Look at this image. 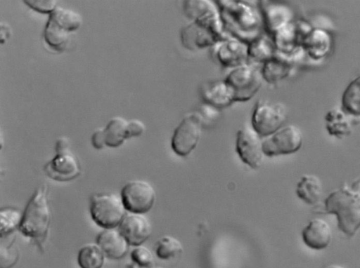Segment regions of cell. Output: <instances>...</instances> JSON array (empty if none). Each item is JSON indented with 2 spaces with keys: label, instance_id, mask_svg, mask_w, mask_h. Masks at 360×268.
<instances>
[{
  "label": "cell",
  "instance_id": "3957f363",
  "mask_svg": "<svg viewBox=\"0 0 360 268\" xmlns=\"http://www.w3.org/2000/svg\"><path fill=\"white\" fill-rule=\"evenodd\" d=\"M219 11L223 24H226L236 34L237 38L247 43L258 34L260 17L255 8L238 1H219Z\"/></svg>",
  "mask_w": 360,
  "mask_h": 268
},
{
  "label": "cell",
  "instance_id": "d4e9b609",
  "mask_svg": "<svg viewBox=\"0 0 360 268\" xmlns=\"http://www.w3.org/2000/svg\"><path fill=\"white\" fill-rule=\"evenodd\" d=\"M342 108L348 114L360 116V76L352 80L344 91Z\"/></svg>",
  "mask_w": 360,
  "mask_h": 268
},
{
  "label": "cell",
  "instance_id": "f1b7e54d",
  "mask_svg": "<svg viewBox=\"0 0 360 268\" xmlns=\"http://www.w3.org/2000/svg\"><path fill=\"white\" fill-rule=\"evenodd\" d=\"M132 262L139 268H153L155 260L152 252L143 245L134 246L130 253Z\"/></svg>",
  "mask_w": 360,
  "mask_h": 268
},
{
  "label": "cell",
  "instance_id": "2e32d148",
  "mask_svg": "<svg viewBox=\"0 0 360 268\" xmlns=\"http://www.w3.org/2000/svg\"><path fill=\"white\" fill-rule=\"evenodd\" d=\"M96 243L106 257L119 260L126 255L130 246L119 229H106L98 234Z\"/></svg>",
  "mask_w": 360,
  "mask_h": 268
},
{
  "label": "cell",
  "instance_id": "e0dca14e",
  "mask_svg": "<svg viewBox=\"0 0 360 268\" xmlns=\"http://www.w3.org/2000/svg\"><path fill=\"white\" fill-rule=\"evenodd\" d=\"M200 93L204 102L218 109L234 102L233 92L225 79L206 82L202 86Z\"/></svg>",
  "mask_w": 360,
  "mask_h": 268
},
{
  "label": "cell",
  "instance_id": "4316f807",
  "mask_svg": "<svg viewBox=\"0 0 360 268\" xmlns=\"http://www.w3.org/2000/svg\"><path fill=\"white\" fill-rule=\"evenodd\" d=\"M184 251L181 241L171 235L160 237L155 243V254L162 260H169L180 255Z\"/></svg>",
  "mask_w": 360,
  "mask_h": 268
},
{
  "label": "cell",
  "instance_id": "cb8c5ba5",
  "mask_svg": "<svg viewBox=\"0 0 360 268\" xmlns=\"http://www.w3.org/2000/svg\"><path fill=\"white\" fill-rule=\"evenodd\" d=\"M288 72V63L276 53L271 59L264 62L261 71L262 78L270 83L285 77Z\"/></svg>",
  "mask_w": 360,
  "mask_h": 268
},
{
  "label": "cell",
  "instance_id": "1f68e13d",
  "mask_svg": "<svg viewBox=\"0 0 360 268\" xmlns=\"http://www.w3.org/2000/svg\"><path fill=\"white\" fill-rule=\"evenodd\" d=\"M146 130L144 123L139 119H131L128 121L127 137L128 139L132 137L141 136Z\"/></svg>",
  "mask_w": 360,
  "mask_h": 268
},
{
  "label": "cell",
  "instance_id": "9a60e30c",
  "mask_svg": "<svg viewBox=\"0 0 360 268\" xmlns=\"http://www.w3.org/2000/svg\"><path fill=\"white\" fill-rule=\"evenodd\" d=\"M301 236L303 243L308 248L321 250L330 244L333 232L330 224L326 220L316 217L311 220L303 228Z\"/></svg>",
  "mask_w": 360,
  "mask_h": 268
},
{
  "label": "cell",
  "instance_id": "7402d4cb",
  "mask_svg": "<svg viewBox=\"0 0 360 268\" xmlns=\"http://www.w3.org/2000/svg\"><path fill=\"white\" fill-rule=\"evenodd\" d=\"M105 254L96 243H89L81 247L77 254L80 268H102Z\"/></svg>",
  "mask_w": 360,
  "mask_h": 268
},
{
  "label": "cell",
  "instance_id": "e575fe53",
  "mask_svg": "<svg viewBox=\"0 0 360 268\" xmlns=\"http://www.w3.org/2000/svg\"><path fill=\"white\" fill-rule=\"evenodd\" d=\"M11 29L10 26L6 23L1 22V30H0L1 43H4V42L6 41L7 39H9V37L11 36Z\"/></svg>",
  "mask_w": 360,
  "mask_h": 268
},
{
  "label": "cell",
  "instance_id": "8fae6325",
  "mask_svg": "<svg viewBox=\"0 0 360 268\" xmlns=\"http://www.w3.org/2000/svg\"><path fill=\"white\" fill-rule=\"evenodd\" d=\"M261 137L252 126H245L236 134V151L241 161L252 169L262 166L265 156Z\"/></svg>",
  "mask_w": 360,
  "mask_h": 268
},
{
  "label": "cell",
  "instance_id": "83f0119b",
  "mask_svg": "<svg viewBox=\"0 0 360 268\" xmlns=\"http://www.w3.org/2000/svg\"><path fill=\"white\" fill-rule=\"evenodd\" d=\"M15 240V238H13L6 244L1 243L0 268H11L18 262L19 250Z\"/></svg>",
  "mask_w": 360,
  "mask_h": 268
},
{
  "label": "cell",
  "instance_id": "8992f818",
  "mask_svg": "<svg viewBox=\"0 0 360 268\" xmlns=\"http://www.w3.org/2000/svg\"><path fill=\"white\" fill-rule=\"evenodd\" d=\"M287 109L281 102L259 100L253 109L251 126L262 137H267L283 126Z\"/></svg>",
  "mask_w": 360,
  "mask_h": 268
},
{
  "label": "cell",
  "instance_id": "9c48e42d",
  "mask_svg": "<svg viewBox=\"0 0 360 268\" xmlns=\"http://www.w3.org/2000/svg\"><path fill=\"white\" fill-rule=\"evenodd\" d=\"M202 126L195 112L186 114L174 130L171 139L173 152L180 156L189 155L198 144Z\"/></svg>",
  "mask_w": 360,
  "mask_h": 268
},
{
  "label": "cell",
  "instance_id": "8d00e7d4",
  "mask_svg": "<svg viewBox=\"0 0 360 268\" xmlns=\"http://www.w3.org/2000/svg\"><path fill=\"white\" fill-rule=\"evenodd\" d=\"M153 268H165V267H153Z\"/></svg>",
  "mask_w": 360,
  "mask_h": 268
},
{
  "label": "cell",
  "instance_id": "277c9868",
  "mask_svg": "<svg viewBox=\"0 0 360 268\" xmlns=\"http://www.w3.org/2000/svg\"><path fill=\"white\" fill-rule=\"evenodd\" d=\"M82 23V18L77 12L57 6L49 14L44 31L45 42L53 50L62 52L68 43L70 34L77 30Z\"/></svg>",
  "mask_w": 360,
  "mask_h": 268
},
{
  "label": "cell",
  "instance_id": "d6986e66",
  "mask_svg": "<svg viewBox=\"0 0 360 268\" xmlns=\"http://www.w3.org/2000/svg\"><path fill=\"white\" fill-rule=\"evenodd\" d=\"M352 116H354L347 114L342 109L330 110L325 116L326 128L328 134L339 139L349 135L354 126L359 123L356 118Z\"/></svg>",
  "mask_w": 360,
  "mask_h": 268
},
{
  "label": "cell",
  "instance_id": "7a4b0ae2",
  "mask_svg": "<svg viewBox=\"0 0 360 268\" xmlns=\"http://www.w3.org/2000/svg\"><path fill=\"white\" fill-rule=\"evenodd\" d=\"M46 184L39 186L27 203L19 232L43 251L50 229L51 213Z\"/></svg>",
  "mask_w": 360,
  "mask_h": 268
},
{
  "label": "cell",
  "instance_id": "4fadbf2b",
  "mask_svg": "<svg viewBox=\"0 0 360 268\" xmlns=\"http://www.w3.org/2000/svg\"><path fill=\"white\" fill-rule=\"evenodd\" d=\"M118 229L132 246L142 245L152 234L150 220L141 213H127Z\"/></svg>",
  "mask_w": 360,
  "mask_h": 268
},
{
  "label": "cell",
  "instance_id": "d590c367",
  "mask_svg": "<svg viewBox=\"0 0 360 268\" xmlns=\"http://www.w3.org/2000/svg\"><path fill=\"white\" fill-rule=\"evenodd\" d=\"M324 268H345V267L341 264L333 263V264H328V266H326Z\"/></svg>",
  "mask_w": 360,
  "mask_h": 268
},
{
  "label": "cell",
  "instance_id": "484cf974",
  "mask_svg": "<svg viewBox=\"0 0 360 268\" xmlns=\"http://www.w3.org/2000/svg\"><path fill=\"white\" fill-rule=\"evenodd\" d=\"M22 213L15 207L6 206L0 210V236L1 239L11 235L18 229L21 223Z\"/></svg>",
  "mask_w": 360,
  "mask_h": 268
},
{
  "label": "cell",
  "instance_id": "7c38bea8",
  "mask_svg": "<svg viewBox=\"0 0 360 268\" xmlns=\"http://www.w3.org/2000/svg\"><path fill=\"white\" fill-rule=\"evenodd\" d=\"M44 170L49 177L58 182L75 180L82 172L78 159L70 151L56 154L44 165Z\"/></svg>",
  "mask_w": 360,
  "mask_h": 268
},
{
  "label": "cell",
  "instance_id": "52a82bcc",
  "mask_svg": "<svg viewBox=\"0 0 360 268\" xmlns=\"http://www.w3.org/2000/svg\"><path fill=\"white\" fill-rule=\"evenodd\" d=\"M262 73L247 64L233 68L225 81L231 88L234 102H244L251 99L262 86Z\"/></svg>",
  "mask_w": 360,
  "mask_h": 268
},
{
  "label": "cell",
  "instance_id": "6da1fadb",
  "mask_svg": "<svg viewBox=\"0 0 360 268\" xmlns=\"http://www.w3.org/2000/svg\"><path fill=\"white\" fill-rule=\"evenodd\" d=\"M323 211L336 216L338 229L347 237L360 229V178L345 182L323 200Z\"/></svg>",
  "mask_w": 360,
  "mask_h": 268
},
{
  "label": "cell",
  "instance_id": "5bb4252c",
  "mask_svg": "<svg viewBox=\"0 0 360 268\" xmlns=\"http://www.w3.org/2000/svg\"><path fill=\"white\" fill-rule=\"evenodd\" d=\"M214 54L221 65L234 68L245 64L248 43L237 37L222 39L215 43Z\"/></svg>",
  "mask_w": 360,
  "mask_h": 268
},
{
  "label": "cell",
  "instance_id": "603a6c76",
  "mask_svg": "<svg viewBox=\"0 0 360 268\" xmlns=\"http://www.w3.org/2000/svg\"><path fill=\"white\" fill-rule=\"evenodd\" d=\"M275 47L273 40L265 35H259L248 42V57L264 62L276 54Z\"/></svg>",
  "mask_w": 360,
  "mask_h": 268
},
{
  "label": "cell",
  "instance_id": "4dcf8cb0",
  "mask_svg": "<svg viewBox=\"0 0 360 268\" xmlns=\"http://www.w3.org/2000/svg\"><path fill=\"white\" fill-rule=\"evenodd\" d=\"M24 2L32 10L41 13L51 14L57 7L55 0H25Z\"/></svg>",
  "mask_w": 360,
  "mask_h": 268
},
{
  "label": "cell",
  "instance_id": "f546056e",
  "mask_svg": "<svg viewBox=\"0 0 360 268\" xmlns=\"http://www.w3.org/2000/svg\"><path fill=\"white\" fill-rule=\"evenodd\" d=\"M195 112L200 116L203 126L210 124L219 116L218 108L206 102L202 103Z\"/></svg>",
  "mask_w": 360,
  "mask_h": 268
},
{
  "label": "cell",
  "instance_id": "836d02e7",
  "mask_svg": "<svg viewBox=\"0 0 360 268\" xmlns=\"http://www.w3.org/2000/svg\"><path fill=\"white\" fill-rule=\"evenodd\" d=\"M69 140L65 137L58 138L56 142L55 150L56 154L66 152L69 151Z\"/></svg>",
  "mask_w": 360,
  "mask_h": 268
},
{
  "label": "cell",
  "instance_id": "ba28073f",
  "mask_svg": "<svg viewBox=\"0 0 360 268\" xmlns=\"http://www.w3.org/2000/svg\"><path fill=\"white\" fill-rule=\"evenodd\" d=\"M120 196L129 213L145 214L153 207L156 192L148 182L143 180H132L124 184Z\"/></svg>",
  "mask_w": 360,
  "mask_h": 268
},
{
  "label": "cell",
  "instance_id": "30bf717a",
  "mask_svg": "<svg viewBox=\"0 0 360 268\" xmlns=\"http://www.w3.org/2000/svg\"><path fill=\"white\" fill-rule=\"evenodd\" d=\"M302 143L300 129L295 125H287L263 140V152L269 157L291 154L297 152Z\"/></svg>",
  "mask_w": 360,
  "mask_h": 268
},
{
  "label": "cell",
  "instance_id": "ffe728a7",
  "mask_svg": "<svg viewBox=\"0 0 360 268\" xmlns=\"http://www.w3.org/2000/svg\"><path fill=\"white\" fill-rule=\"evenodd\" d=\"M296 195L309 205H316L323 195L321 179L314 174H304L296 185Z\"/></svg>",
  "mask_w": 360,
  "mask_h": 268
},
{
  "label": "cell",
  "instance_id": "ac0fdd59",
  "mask_svg": "<svg viewBox=\"0 0 360 268\" xmlns=\"http://www.w3.org/2000/svg\"><path fill=\"white\" fill-rule=\"evenodd\" d=\"M181 35L182 43L190 49L206 47L222 40L213 31L195 22L184 28Z\"/></svg>",
  "mask_w": 360,
  "mask_h": 268
},
{
  "label": "cell",
  "instance_id": "5b68a950",
  "mask_svg": "<svg viewBox=\"0 0 360 268\" xmlns=\"http://www.w3.org/2000/svg\"><path fill=\"white\" fill-rule=\"evenodd\" d=\"M126 208L120 195L99 192L91 195L89 213L95 224L103 229L118 227L126 215Z\"/></svg>",
  "mask_w": 360,
  "mask_h": 268
},
{
  "label": "cell",
  "instance_id": "d6a6232c",
  "mask_svg": "<svg viewBox=\"0 0 360 268\" xmlns=\"http://www.w3.org/2000/svg\"><path fill=\"white\" fill-rule=\"evenodd\" d=\"M92 146L96 149H103L105 144V135L104 128H97L91 135Z\"/></svg>",
  "mask_w": 360,
  "mask_h": 268
},
{
  "label": "cell",
  "instance_id": "44dd1931",
  "mask_svg": "<svg viewBox=\"0 0 360 268\" xmlns=\"http://www.w3.org/2000/svg\"><path fill=\"white\" fill-rule=\"evenodd\" d=\"M128 121L121 116H114L104 128L105 144L109 147H118L128 139Z\"/></svg>",
  "mask_w": 360,
  "mask_h": 268
}]
</instances>
